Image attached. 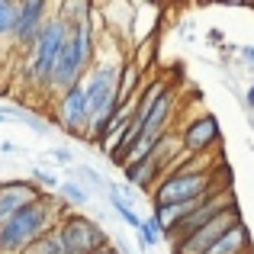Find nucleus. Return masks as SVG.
<instances>
[{
  "mask_svg": "<svg viewBox=\"0 0 254 254\" xmlns=\"http://www.w3.org/2000/svg\"><path fill=\"white\" fill-rule=\"evenodd\" d=\"M110 206H113V209L119 212V219H123V222L129 225V229L142 232L145 219H142V216H138V212H135V206H132L129 199H123V196H119V193H113V190H110Z\"/></svg>",
  "mask_w": 254,
  "mask_h": 254,
  "instance_id": "2eb2a0df",
  "label": "nucleus"
},
{
  "mask_svg": "<svg viewBox=\"0 0 254 254\" xmlns=\"http://www.w3.org/2000/svg\"><path fill=\"white\" fill-rule=\"evenodd\" d=\"M49 158H55V161H62V164H71V161H74V155H71L68 148H49Z\"/></svg>",
  "mask_w": 254,
  "mask_h": 254,
  "instance_id": "412c9836",
  "label": "nucleus"
},
{
  "mask_svg": "<svg viewBox=\"0 0 254 254\" xmlns=\"http://www.w3.org/2000/svg\"><path fill=\"white\" fill-rule=\"evenodd\" d=\"M39 196L42 193H39V187L32 180H0V225Z\"/></svg>",
  "mask_w": 254,
  "mask_h": 254,
  "instance_id": "9b49d317",
  "label": "nucleus"
},
{
  "mask_svg": "<svg viewBox=\"0 0 254 254\" xmlns=\"http://www.w3.org/2000/svg\"><path fill=\"white\" fill-rule=\"evenodd\" d=\"M119 71H123V62H100L87 71L84 77V93H87V113H90V132L100 129L106 119L113 116V110L119 106Z\"/></svg>",
  "mask_w": 254,
  "mask_h": 254,
  "instance_id": "39448f33",
  "label": "nucleus"
},
{
  "mask_svg": "<svg viewBox=\"0 0 254 254\" xmlns=\"http://www.w3.org/2000/svg\"><path fill=\"white\" fill-rule=\"evenodd\" d=\"M68 36H71V19L64 16V10L58 6V10L52 13V19L45 23L39 42L32 45V52L26 55V84H29L36 93H42V97L52 93L55 64H58V55H62Z\"/></svg>",
  "mask_w": 254,
  "mask_h": 254,
  "instance_id": "7ed1b4c3",
  "label": "nucleus"
},
{
  "mask_svg": "<svg viewBox=\"0 0 254 254\" xmlns=\"http://www.w3.org/2000/svg\"><path fill=\"white\" fill-rule=\"evenodd\" d=\"M58 196H62L64 206H74V209H81V206L90 203V190H87L84 184H77V180H62Z\"/></svg>",
  "mask_w": 254,
  "mask_h": 254,
  "instance_id": "4468645a",
  "label": "nucleus"
},
{
  "mask_svg": "<svg viewBox=\"0 0 254 254\" xmlns=\"http://www.w3.org/2000/svg\"><path fill=\"white\" fill-rule=\"evenodd\" d=\"M161 238H164V229H161V222L155 219V212H151V216L145 219L142 232H138V245H142V251H148V248H155Z\"/></svg>",
  "mask_w": 254,
  "mask_h": 254,
  "instance_id": "dca6fc26",
  "label": "nucleus"
},
{
  "mask_svg": "<svg viewBox=\"0 0 254 254\" xmlns=\"http://www.w3.org/2000/svg\"><path fill=\"white\" fill-rule=\"evenodd\" d=\"M251 254H254V251H251Z\"/></svg>",
  "mask_w": 254,
  "mask_h": 254,
  "instance_id": "c85d7f7f",
  "label": "nucleus"
},
{
  "mask_svg": "<svg viewBox=\"0 0 254 254\" xmlns=\"http://www.w3.org/2000/svg\"><path fill=\"white\" fill-rule=\"evenodd\" d=\"M238 222H242V212H238V206H235V209L222 212L219 219H212L209 225H203V229H196L193 235H187L184 242L171 245V254H206V251L212 248V245L219 242V238L225 235V232H229V229H235Z\"/></svg>",
  "mask_w": 254,
  "mask_h": 254,
  "instance_id": "9d476101",
  "label": "nucleus"
},
{
  "mask_svg": "<svg viewBox=\"0 0 254 254\" xmlns=\"http://www.w3.org/2000/svg\"><path fill=\"white\" fill-rule=\"evenodd\" d=\"M49 13H55L45 0H23L19 3V19H16V32H13L10 45L6 49L16 52V55H29L32 45L39 42V36H42L45 23H49Z\"/></svg>",
  "mask_w": 254,
  "mask_h": 254,
  "instance_id": "6e6552de",
  "label": "nucleus"
},
{
  "mask_svg": "<svg viewBox=\"0 0 254 254\" xmlns=\"http://www.w3.org/2000/svg\"><path fill=\"white\" fill-rule=\"evenodd\" d=\"M206 254H251V229L245 222H238L235 229H229Z\"/></svg>",
  "mask_w": 254,
  "mask_h": 254,
  "instance_id": "f8f14e48",
  "label": "nucleus"
},
{
  "mask_svg": "<svg viewBox=\"0 0 254 254\" xmlns=\"http://www.w3.org/2000/svg\"><path fill=\"white\" fill-rule=\"evenodd\" d=\"M100 254H119L116 248H106V251H100Z\"/></svg>",
  "mask_w": 254,
  "mask_h": 254,
  "instance_id": "a878e982",
  "label": "nucleus"
},
{
  "mask_svg": "<svg viewBox=\"0 0 254 254\" xmlns=\"http://www.w3.org/2000/svg\"><path fill=\"white\" fill-rule=\"evenodd\" d=\"M216 187V171L209 168H193L190 158L168 171L155 184V206H184V203H199L206 199Z\"/></svg>",
  "mask_w": 254,
  "mask_h": 254,
  "instance_id": "20e7f679",
  "label": "nucleus"
},
{
  "mask_svg": "<svg viewBox=\"0 0 254 254\" xmlns=\"http://www.w3.org/2000/svg\"><path fill=\"white\" fill-rule=\"evenodd\" d=\"M219 138H222V129H219V119L212 113H196L180 129V145H184L187 158H203L209 148L219 145Z\"/></svg>",
  "mask_w": 254,
  "mask_h": 254,
  "instance_id": "1a4fd4ad",
  "label": "nucleus"
},
{
  "mask_svg": "<svg viewBox=\"0 0 254 254\" xmlns=\"http://www.w3.org/2000/svg\"><path fill=\"white\" fill-rule=\"evenodd\" d=\"M52 126L64 129L74 138H87V132H90V113H87L84 84H74L71 90H64V93L55 97V116H52Z\"/></svg>",
  "mask_w": 254,
  "mask_h": 254,
  "instance_id": "0eeeda50",
  "label": "nucleus"
},
{
  "mask_svg": "<svg viewBox=\"0 0 254 254\" xmlns=\"http://www.w3.org/2000/svg\"><path fill=\"white\" fill-rule=\"evenodd\" d=\"M242 103H245V106H248V110L254 113V84L248 87V90H245V100H242Z\"/></svg>",
  "mask_w": 254,
  "mask_h": 254,
  "instance_id": "b1692460",
  "label": "nucleus"
},
{
  "mask_svg": "<svg viewBox=\"0 0 254 254\" xmlns=\"http://www.w3.org/2000/svg\"><path fill=\"white\" fill-rule=\"evenodd\" d=\"M0 123H3V119H0Z\"/></svg>",
  "mask_w": 254,
  "mask_h": 254,
  "instance_id": "cd10ccee",
  "label": "nucleus"
},
{
  "mask_svg": "<svg viewBox=\"0 0 254 254\" xmlns=\"http://www.w3.org/2000/svg\"><path fill=\"white\" fill-rule=\"evenodd\" d=\"M238 55H242L245 68H251V71H254V45H242V49H238Z\"/></svg>",
  "mask_w": 254,
  "mask_h": 254,
  "instance_id": "4be33fe9",
  "label": "nucleus"
},
{
  "mask_svg": "<svg viewBox=\"0 0 254 254\" xmlns=\"http://www.w3.org/2000/svg\"><path fill=\"white\" fill-rule=\"evenodd\" d=\"M29 177H32V184H42L45 190H55V193H58V187H62V180L55 177V171H42V168H32V171H29Z\"/></svg>",
  "mask_w": 254,
  "mask_h": 254,
  "instance_id": "6ab92c4d",
  "label": "nucleus"
},
{
  "mask_svg": "<svg viewBox=\"0 0 254 254\" xmlns=\"http://www.w3.org/2000/svg\"><path fill=\"white\" fill-rule=\"evenodd\" d=\"M58 238L64 245V254H100L113 245L110 232L100 222H93L90 216L71 209L68 216L58 222Z\"/></svg>",
  "mask_w": 254,
  "mask_h": 254,
  "instance_id": "423d86ee",
  "label": "nucleus"
},
{
  "mask_svg": "<svg viewBox=\"0 0 254 254\" xmlns=\"http://www.w3.org/2000/svg\"><path fill=\"white\" fill-rule=\"evenodd\" d=\"M26 254H64V245H62V238H58V229L49 232V235H42L36 245H29Z\"/></svg>",
  "mask_w": 254,
  "mask_h": 254,
  "instance_id": "f3484780",
  "label": "nucleus"
},
{
  "mask_svg": "<svg viewBox=\"0 0 254 254\" xmlns=\"http://www.w3.org/2000/svg\"><path fill=\"white\" fill-rule=\"evenodd\" d=\"M0 151H3V155H16V145H13V142H0Z\"/></svg>",
  "mask_w": 254,
  "mask_h": 254,
  "instance_id": "393cba45",
  "label": "nucleus"
},
{
  "mask_svg": "<svg viewBox=\"0 0 254 254\" xmlns=\"http://www.w3.org/2000/svg\"><path fill=\"white\" fill-rule=\"evenodd\" d=\"M97 55H100L97 19H71V36L58 55L55 77H52V97L71 90L74 84H84L87 71L97 64Z\"/></svg>",
  "mask_w": 254,
  "mask_h": 254,
  "instance_id": "f03ea898",
  "label": "nucleus"
},
{
  "mask_svg": "<svg viewBox=\"0 0 254 254\" xmlns=\"http://www.w3.org/2000/svg\"><path fill=\"white\" fill-rule=\"evenodd\" d=\"M74 180H77V184H84V187H100V190H103V187H110L103 174L93 171L90 164H77V168H74Z\"/></svg>",
  "mask_w": 254,
  "mask_h": 254,
  "instance_id": "a211bd4d",
  "label": "nucleus"
},
{
  "mask_svg": "<svg viewBox=\"0 0 254 254\" xmlns=\"http://www.w3.org/2000/svg\"><path fill=\"white\" fill-rule=\"evenodd\" d=\"M68 206L62 203V196H39L32 199L26 209H19L13 219H6L0 225V254H26L29 245H36L42 235L58 229Z\"/></svg>",
  "mask_w": 254,
  "mask_h": 254,
  "instance_id": "f257e3e1",
  "label": "nucleus"
},
{
  "mask_svg": "<svg viewBox=\"0 0 254 254\" xmlns=\"http://www.w3.org/2000/svg\"><path fill=\"white\" fill-rule=\"evenodd\" d=\"M206 39H209V45H222V29H209V32H206Z\"/></svg>",
  "mask_w": 254,
  "mask_h": 254,
  "instance_id": "5701e85b",
  "label": "nucleus"
},
{
  "mask_svg": "<svg viewBox=\"0 0 254 254\" xmlns=\"http://www.w3.org/2000/svg\"><path fill=\"white\" fill-rule=\"evenodd\" d=\"M23 123L29 126L32 132H39V135H45V132H49V126H45V123H39L36 116H29V113H23Z\"/></svg>",
  "mask_w": 254,
  "mask_h": 254,
  "instance_id": "aec40b11",
  "label": "nucleus"
},
{
  "mask_svg": "<svg viewBox=\"0 0 254 254\" xmlns=\"http://www.w3.org/2000/svg\"><path fill=\"white\" fill-rule=\"evenodd\" d=\"M3 52H6V45H3V42H0V62H3Z\"/></svg>",
  "mask_w": 254,
  "mask_h": 254,
  "instance_id": "bb28decb",
  "label": "nucleus"
},
{
  "mask_svg": "<svg viewBox=\"0 0 254 254\" xmlns=\"http://www.w3.org/2000/svg\"><path fill=\"white\" fill-rule=\"evenodd\" d=\"M16 19H19V3L16 0H0V42L10 45L13 32H16Z\"/></svg>",
  "mask_w": 254,
  "mask_h": 254,
  "instance_id": "ddd939ff",
  "label": "nucleus"
}]
</instances>
